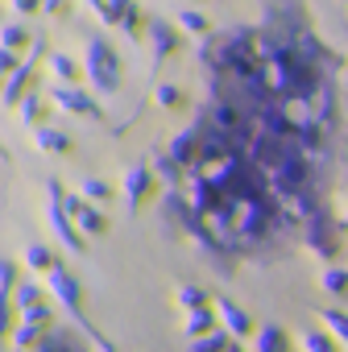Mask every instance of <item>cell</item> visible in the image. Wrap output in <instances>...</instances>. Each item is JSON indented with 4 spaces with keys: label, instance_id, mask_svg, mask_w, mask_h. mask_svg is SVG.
Returning a JSON list of instances; mask_svg holds the SVG:
<instances>
[{
    "label": "cell",
    "instance_id": "6da1fadb",
    "mask_svg": "<svg viewBox=\"0 0 348 352\" xmlns=\"http://www.w3.org/2000/svg\"><path fill=\"white\" fill-rule=\"evenodd\" d=\"M83 71H87V79H91L100 91H116V87H120V58H116V50H112L108 42H100V38L87 42V50H83Z\"/></svg>",
    "mask_w": 348,
    "mask_h": 352
},
{
    "label": "cell",
    "instance_id": "7a4b0ae2",
    "mask_svg": "<svg viewBox=\"0 0 348 352\" xmlns=\"http://www.w3.org/2000/svg\"><path fill=\"white\" fill-rule=\"evenodd\" d=\"M46 290L67 307V315H71L75 323H83V327H87V319H83V286H79V278H75L71 270L54 265V270L46 274Z\"/></svg>",
    "mask_w": 348,
    "mask_h": 352
},
{
    "label": "cell",
    "instance_id": "3957f363",
    "mask_svg": "<svg viewBox=\"0 0 348 352\" xmlns=\"http://www.w3.org/2000/svg\"><path fill=\"white\" fill-rule=\"evenodd\" d=\"M46 224H50V232L63 241V249H71V253H83V232L75 228V220L67 216V208H63V191H58V183H50V204H46Z\"/></svg>",
    "mask_w": 348,
    "mask_h": 352
},
{
    "label": "cell",
    "instance_id": "277c9868",
    "mask_svg": "<svg viewBox=\"0 0 348 352\" xmlns=\"http://www.w3.org/2000/svg\"><path fill=\"white\" fill-rule=\"evenodd\" d=\"M157 174H153V166H145V162H137V166H129L124 174H120V199L129 204V212H141L145 208V199L153 195V183Z\"/></svg>",
    "mask_w": 348,
    "mask_h": 352
},
{
    "label": "cell",
    "instance_id": "5b68a950",
    "mask_svg": "<svg viewBox=\"0 0 348 352\" xmlns=\"http://www.w3.org/2000/svg\"><path fill=\"white\" fill-rule=\"evenodd\" d=\"M50 104L63 108V112H71V116H87V120H100L104 116V108L79 83H50Z\"/></svg>",
    "mask_w": 348,
    "mask_h": 352
},
{
    "label": "cell",
    "instance_id": "8992f818",
    "mask_svg": "<svg viewBox=\"0 0 348 352\" xmlns=\"http://www.w3.org/2000/svg\"><path fill=\"white\" fill-rule=\"evenodd\" d=\"M212 311H216V319H220V331H228L232 340H253L257 327H253V315H249L241 302H232V298L220 294V298L212 302Z\"/></svg>",
    "mask_w": 348,
    "mask_h": 352
},
{
    "label": "cell",
    "instance_id": "52a82bcc",
    "mask_svg": "<svg viewBox=\"0 0 348 352\" xmlns=\"http://www.w3.org/2000/svg\"><path fill=\"white\" fill-rule=\"evenodd\" d=\"M63 208H67V216L75 220V228H79L83 236H104V232H108V220H104V212H100L96 204H87V199H79V195H63Z\"/></svg>",
    "mask_w": 348,
    "mask_h": 352
},
{
    "label": "cell",
    "instance_id": "ba28073f",
    "mask_svg": "<svg viewBox=\"0 0 348 352\" xmlns=\"http://www.w3.org/2000/svg\"><path fill=\"white\" fill-rule=\"evenodd\" d=\"M104 25H120L124 34L137 30V5H124V0H96V5H87Z\"/></svg>",
    "mask_w": 348,
    "mask_h": 352
},
{
    "label": "cell",
    "instance_id": "9c48e42d",
    "mask_svg": "<svg viewBox=\"0 0 348 352\" xmlns=\"http://www.w3.org/2000/svg\"><path fill=\"white\" fill-rule=\"evenodd\" d=\"M216 323H220V319H216V311H212V307H204V311H187V315H183V336H187V344H191V340L212 336V331H216Z\"/></svg>",
    "mask_w": 348,
    "mask_h": 352
},
{
    "label": "cell",
    "instance_id": "30bf717a",
    "mask_svg": "<svg viewBox=\"0 0 348 352\" xmlns=\"http://www.w3.org/2000/svg\"><path fill=\"white\" fill-rule=\"evenodd\" d=\"M253 352H290V336L278 323H261L253 331Z\"/></svg>",
    "mask_w": 348,
    "mask_h": 352
},
{
    "label": "cell",
    "instance_id": "8fae6325",
    "mask_svg": "<svg viewBox=\"0 0 348 352\" xmlns=\"http://www.w3.org/2000/svg\"><path fill=\"white\" fill-rule=\"evenodd\" d=\"M34 145H38L42 153H67V149H71V137H67L63 129L38 124V129H34Z\"/></svg>",
    "mask_w": 348,
    "mask_h": 352
},
{
    "label": "cell",
    "instance_id": "7c38bea8",
    "mask_svg": "<svg viewBox=\"0 0 348 352\" xmlns=\"http://www.w3.org/2000/svg\"><path fill=\"white\" fill-rule=\"evenodd\" d=\"M319 290L331 294V298H344V294H348V270H344V265H327V270L319 274Z\"/></svg>",
    "mask_w": 348,
    "mask_h": 352
},
{
    "label": "cell",
    "instance_id": "4fadbf2b",
    "mask_svg": "<svg viewBox=\"0 0 348 352\" xmlns=\"http://www.w3.org/2000/svg\"><path fill=\"white\" fill-rule=\"evenodd\" d=\"M174 302H179V307H183V315H187V311H204V307H208V302H216V298H212L204 286H179V290H174Z\"/></svg>",
    "mask_w": 348,
    "mask_h": 352
},
{
    "label": "cell",
    "instance_id": "5bb4252c",
    "mask_svg": "<svg viewBox=\"0 0 348 352\" xmlns=\"http://www.w3.org/2000/svg\"><path fill=\"white\" fill-rule=\"evenodd\" d=\"M319 319H323V327H327V336H331V340H340V344L348 348V311H340V307H331V311H323Z\"/></svg>",
    "mask_w": 348,
    "mask_h": 352
},
{
    "label": "cell",
    "instance_id": "9a60e30c",
    "mask_svg": "<svg viewBox=\"0 0 348 352\" xmlns=\"http://www.w3.org/2000/svg\"><path fill=\"white\" fill-rule=\"evenodd\" d=\"M237 340L228 336V331H212V336H204V340H191L187 344V352H228Z\"/></svg>",
    "mask_w": 348,
    "mask_h": 352
},
{
    "label": "cell",
    "instance_id": "2e32d148",
    "mask_svg": "<svg viewBox=\"0 0 348 352\" xmlns=\"http://www.w3.org/2000/svg\"><path fill=\"white\" fill-rule=\"evenodd\" d=\"M79 71H83V67H79L75 58H67V54H50V75H54L58 83H75Z\"/></svg>",
    "mask_w": 348,
    "mask_h": 352
},
{
    "label": "cell",
    "instance_id": "e0dca14e",
    "mask_svg": "<svg viewBox=\"0 0 348 352\" xmlns=\"http://www.w3.org/2000/svg\"><path fill=\"white\" fill-rule=\"evenodd\" d=\"M75 195H79V199H87V204H100V199H108V195H112V183H104V179H79Z\"/></svg>",
    "mask_w": 348,
    "mask_h": 352
},
{
    "label": "cell",
    "instance_id": "ac0fdd59",
    "mask_svg": "<svg viewBox=\"0 0 348 352\" xmlns=\"http://www.w3.org/2000/svg\"><path fill=\"white\" fill-rule=\"evenodd\" d=\"M21 46H30V30L9 21L5 30H0V50H5V54H13V50H21Z\"/></svg>",
    "mask_w": 348,
    "mask_h": 352
},
{
    "label": "cell",
    "instance_id": "d6986e66",
    "mask_svg": "<svg viewBox=\"0 0 348 352\" xmlns=\"http://www.w3.org/2000/svg\"><path fill=\"white\" fill-rule=\"evenodd\" d=\"M174 21H179V30H187V34H208V17L199 9H179Z\"/></svg>",
    "mask_w": 348,
    "mask_h": 352
},
{
    "label": "cell",
    "instance_id": "ffe728a7",
    "mask_svg": "<svg viewBox=\"0 0 348 352\" xmlns=\"http://www.w3.org/2000/svg\"><path fill=\"white\" fill-rule=\"evenodd\" d=\"M149 42H153V50H157V54H170L179 38H174V30H170V25L153 21V25H149Z\"/></svg>",
    "mask_w": 348,
    "mask_h": 352
},
{
    "label": "cell",
    "instance_id": "44dd1931",
    "mask_svg": "<svg viewBox=\"0 0 348 352\" xmlns=\"http://www.w3.org/2000/svg\"><path fill=\"white\" fill-rule=\"evenodd\" d=\"M25 265H30V270H42V274H50L58 261L50 257V249H46V245H30V249H25Z\"/></svg>",
    "mask_w": 348,
    "mask_h": 352
},
{
    "label": "cell",
    "instance_id": "7402d4cb",
    "mask_svg": "<svg viewBox=\"0 0 348 352\" xmlns=\"http://www.w3.org/2000/svg\"><path fill=\"white\" fill-rule=\"evenodd\" d=\"M153 104H157V108H183V87L157 83V87H153Z\"/></svg>",
    "mask_w": 348,
    "mask_h": 352
},
{
    "label": "cell",
    "instance_id": "603a6c76",
    "mask_svg": "<svg viewBox=\"0 0 348 352\" xmlns=\"http://www.w3.org/2000/svg\"><path fill=\"white\" fill-rule=\"evenodd\" d=\"M303 348H307V352H340V344H336L327 331H307V336H303Z\"/></svg>",
    "mask_w": 348,
    "mask_h": 352
},
{
    "label": "cell",
    "instance_id": "cb8c5ba5",
    "mask_svg": "<svg viewBox=\"0 0 348 352\" xmlns=\"http://www.w3.org/2000/svg\"><path fill=\"white\" fill-rule=\"evenodd\" d=\"M21 120L38 129V120H42V100H38V96H25V100H21Z\"/></svg>",
    "mask_w": 348,
    "mask_h": 352
},
{
    "label": "cell",
    "instance_id": "d4e9b609",
    "mask_svg": "<svg viewBox=\"0 0 348 352\" xmlns=\"http://www.w3.org/2000/svg\"><path fill=\"white\" fill-rule=\"evenodd\" d=\"M17 302H21V311H30V307H38V302H42V286H34V282H25V286H17Z\"/></svg>",
    "mask_w": 348,
    "mask_h": 352
},
{
    "label": "cell",
    "instance_id": "484cf974",
    "mask_svg": "<svg viewBox=\"0 0 348 352\" xmlns=\"http://www.w3.org/2000/svg\"><path fill=\"white\" fill-rule=\"evenodd\" d=\"M0 286H5V298L17 290V261H5V282H0Z\"/></svg>",
    "mask_w": 348,
    "mask_h": 352
},
{
    "label": "cell",
    "instance_id": "4316f807",
    "mask_svg": "<svg viewBox=\"0 0 348 352\" xmlns=\"http://www.w3.org/2000/svg\"><path fill=\"white\" fill-rule=\"evenodd\" d=\"M9 9H13V13H34L38 5H34V0H17V5H9Z\"/></svg>",
    "mask_w": 348,
    "mask_h": 352
},
{
    "label": "cell",
    "instance_id": "83f0119b",
    "mask_svg": "<svg viewBox=\"0 0 348 352\" xmlns=\"http://www.w3.org/2000/svg\"><path fill=\"white\" fill-rule=\"evenodd\" d=\"M336 224H340V228H348V199L340 204V212H336Z\"/></svg>",
    "mask_w": 348,
    "mask_h": 352
},
{
    "label": "cell",
    "instance_id": "f1b7e54d",
    "mask_svg": "<svg viewBox=\"0 0 348 352\" xmlns=\"http://www.w3.org/2000/svg\"><path fill=\"white\" fill-rule=\"evenodd\" d=\"M228 352H245V348H241V344H232V348H228Z\"/></svg>",
    "mask_w": 348,
    "mask_h": 352
},
{
    "label": "cell",
    "instance_id": "f546056e",
    "mask_svg": "<svg viewBox=\"0 0 348 352\" xmlns=\"http://www.w3.org/2000/svg\"><path fill=\"white\" fill-rule=\"evenodd\" d=\"M9 352H21V348H9Z\"/></svg>",
    "mask_w": 348,
    "mask_h": 352
},
{
    "label": "cell",
    "instance_id": "4dcf8cb0",
    "mask_svg": "<svg viewBox=\"0 0 348 352\" xmlns=\"http://www.w3.org/2000/svg\"><path fill=\"white\" fill-rule=\"evenodd\" d=\"M344 352H348V348H344Z\"/></svg>",
    "mask_w": 348,
    "mask_h": 352
}]
</instances>
